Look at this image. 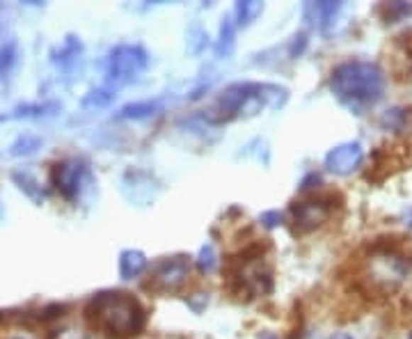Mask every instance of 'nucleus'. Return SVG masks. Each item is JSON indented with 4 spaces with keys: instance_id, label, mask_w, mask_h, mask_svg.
Here are the masks:
<instances>
[{
    "instance_id": "f257e3e1",
    "label": "nucleus",
    "mask_w": 412,
    "mask_h": 339,
    "mask_svg": "<svg viewBox=\"0 0 412 339\" xmlns=\"http://www.w3.org/2000/svg\"><path fill=\"white\" fill-rule=\"evenodd\" d=\"M330 89L341 104L362 113L364 108L378 104L385 94V74L369 60H348L335 67L330 76Z\"/></svg>"
},
{
    "instance_id": "f03ea898",
    "label": "nucleus",
    "mask_w": 412,
    "mask_h": 339,
    "mask_svg": "<svg viewBox=\"0 0 412 339\" xmlns=\"http://www.w3.org/2000/svg\"><path fill=\"white\" fill-rule=\"evenodd\" d=\"M85 316L92 328L117 339L140 335L147 323L145 307L133 296L122 291H104L94 296L85 307Z\"/></svg>"
},
{
    "instance_id": "7ed1b4c3",
    "label": "nucleus",
    "mask_w": 412,
    "mask_h": 339,
    "mask_svg": "<svg viewBox=\"0 0 412 339\" xmlns=\"http://www.w3.org/2000/svg\"><path fill=\"white\" fill-rule=\"evenodd\" d=\"M286 87L268 85V83H234L225 87L218 96L213 111H208L211 122H229L240 115H257L264 108H279L286 101Z\"/></svg>"
},
{
    "instance_id": "20e7f679",
    "label": "nucleus",
    "mask_w": 412,
    "mask_h": 339,
    "mask_svg": "<svg viewBox=\"0 0 412 339\" xmlns=\"http://www.w3.org/2000/svg\"><path fill=\"white\" fill-rule=\"evenodd\" d=\"M229 284H232L234 294H238L240 298L245 296V301L270 291V287H273V273L264 264L259 245L250 248L240 257H234V262L229 264Z\"/></svg>"
},
{
    "instance_id": "39448f33",
    "label": "nucleus",
    "mask_w": 412,
    "mask_h": 339,
    "mask_svg": "<svg viewBox=\"0 0 412 339\" xmlns=\"http://www.w3.org/2000/svg\"><path fill=\"white\" fill-rule=\"evenodd\" d=\"M367 266H369V280L376 287L389 289L391 291V289H396L408 277L412 262L401 250H396V248L378 245L371 252Z\"/></svg>"
},
{
    "instance_id": "423d86ee",
    "label": "nucleus",
    "mask_w": 412,
    "mask_h": 339,
    "mask_svg": "<svg viewBox=\"0 0 412 339\" xmlns=\"http://www.w3.org/2000/svg\"><path fill=\"white\" fill-rule=\"evenodd\" d=\"M149 65V53L140 44H119L108 53L106 76L110 87L124 85L145 72Z\"/></svg>"
},
{
    "instance_id": "0eeeda50",
    "label": "nucleus",
    "mask_w": 412,
    "mask_h": 339,
    "mask_svg": "<svg viewBox=\"0 0 412 339\" xmlns=\"http://www.w3.org/2000/svg\"><path fill=\"white\" fill-rule=\"evenodd\" d=\"M188 277H190V264L186 262V257H167L152 266L145 287L158 294H177L184 289Z\"/></svg>"
},
{
    "instance_id": "6e6552de",
    "label": "nucleus",
    "mask_w": 412,
    "mask_h": 339,
    "mask_svg": "<svg viewBox=\"0 0 412 339\" xmlns=\"http://www.w3.org/2000/svg\"><path fill=\"white\" fill-rule=\"evenodd\" d=\"M89 179V167L83 158H67L53 167V184L67 199H76Z\"/></svg>"
},
{
    "instance_id": "1a4fd4ad",
    "label": "nucleus",
    "mask_w": 412,
    "mask_h": 339,
    "mask_svg": "<svg viewBox=\"0 0 412 339\" xmlns=\"http://www.w3.org/2000/svg\"><path fill=\"white\" fill-rule=\"evenodd\" d=\"M122 193L130 204L147 206L158 197L160 184L154 174L145 172V170H128L122 177Z\"/></svg>"
},
{
    "instance_id": "9d476101",
    "label": "nucleus",
    "mask_w": 412,
    "mask_h": 339,
    "mask_svg": "<svg viewBox=\"0 0 412 339\" xmlns=\"http://www.w3.org/2000/svg\"><path fill=\"white\" fill-rule=\"evenodd\" d=\"M330 213H333V206H330L325 199H307V202H298L294 206V225L298 234H307L311 229H316L323 225Z\"/></svg>"
},
{
    "instance_id": "9b49d317",
    "label": "nucleus",
    "mask_w": 412,
    "mask_h": 339,
    "mask_svg": "<svg viewBox=\"0 0 412 339\" xmlns=\"http://www.w3.org/2000/svg\"><path fill=\"white\" fill-rule=\"evenodd\" d=\"M362 158H364V152H362L360 143H344V145L333 147L328 152L325 167L339 177H346V174H353L362 165Z\"/></svg>"
},
{
    "instance_id": "f8f14e48",
    "label": "nucleus",
    "mask_w": 412,
    "mask_h": 339,
    "mask_svg": "<svg viewBox=\"0 0 412 339\" xmlns=\"http://www.w3.org/2000/svg\"><path fill=\"white\" fill-rule=\"evenodd\" d=\"M344 7L341 3H333V0H325V3H307L303 7L305 21L311 23L318 30H328L335 23V18L339 14V9Z\"/></svg>"
},
{
    "instance_id": "ddd939ff",
    "label": "nucleus",
    "mask_w": 412,
    "mask_h": 339,
    "mask_svg": "<svg viewBox=\"0 0 412 339\" xmlns=\"http://www.w3.org/2000/svg\"><path fill=\"white\" fill-rule=\"evenodd\" d=\"M147 268V257L140 250H124L119 255V275L122 280H133Z\"/></svg>"
},
{
    "instance_id": "4468645a",
    "label": "nucleus",
    "mask_w": 412,
    "mask_h": 339,
    "mask_svg": "<svg viewBox=\"0 0 412 339\" xmlns=\"http://www.w3.org/2000/svg\"><path fill=\"white\" fill-rule=\"evenodd\" d=\"M160 111H163V101H160V99H154V101L128 104V106H124L122 111L117 113V117L119 119H145V117L158 115Z\"/></svg>"
},
{
    "instance_id": "2eb2a0df",
    "label": "nucleus",
    "mask_w": 412,
    "mask_h": 339,
    "mask_svg": "<svg viewBox=\"0 0 412 339\" xmlns=\"http://www.w3.org/2000/svg\"><path fill=\"white\" fill-rule=\"evenodd\" d=\"M234 39H236L234 18L227 16V18H223V26H220V37H218V44H216V55L218 57H227L229 53H232L234 51Z\"/></svg>"
},
{
    "instance_id": "dca6fc26",
    "label": "nucleus",
    "mask_w": 412,
    "mask_h": 339,
    "mask_svg": "<svg viewBox=\"0 0 412 339\" xmlns=\"http://www.w3.org/2000/svg\"><path fill=\"white\" fill-rule=\"evenodd\" d=\"M264 12V3H257V0H243V3H236L234 7V18L238 26H250L255 23L257 18Z\"/></svg>"
},
{
    "instance_id": "f3484780",
    "label": "nucleus",
    "mask_w": 412,
    "mask_h": 339,
    "mask_svg": "<svg viewBox=\"0 0 412 339\" xmlns=\"http://www.w3.org/2000/svg\"><path fill=\"white\" fill-rule=\"evenodd\" d=\"M14 179V184L21 188V191L30 197V199H35V202L42 204L44 202V191H42V186H39L37 179L30 174V172H14L12 174Z\"/></svg>"
},
{
    "instance_id": "a211bd4d",
    "label": "nucleus",
    "mask_w": 412,
    "mask_h": 339,
    "mask_svg": "<svg viewBox=\"0 0 412 339\" xmlns=\"http://www.w3.org/2000/svg\"><path fill=\"white\" fill-rule=\"evenodd\" d=\"M39 147H42V138H39V135L23 133L21 138H16V140L12 143V147H9V152H12L14 156H30V154H35Z\"/></svg>"
},
{
    "instance_id": "6ab92c4d",
    "label": "nucleus",
    "mask_w": 412,
    "mask_h": 339,
    "mask_svg": "<svg viewBox=\"0 0 412 339\" xmlns=\"http://www.w3.org/2000/svg\"><path fill=\"white\" fill-rule=\"evenodd\" d=\"M115 99V87H99V89H92L85 99H83V106L85 108H104L108 106L110 101Z\"/></svg>"
},
{
    "instance_id": "aec40b11",
    "label": "nucleus",
    "mask_w": 412,
    "mask_h": 339,
    "mask_svg": "<svg viewBox=\"0 0 412 339\" xmlns=\"http://www.w3.org/2000/svg\"><path fill=\"white\" fill-rule=\"evenodd\" d=\"M408 113L410 111H406V108H391V111L383 115V126L389 128V131L401 133L408 124Z\"/></svg>"
},
{
    "instance_id": "412c9836",
    "label": "nucleus",
    "mask_w": 412,
    "mask_h": 339,
    "mask_svg": "<svg viewBox=\"0 0 412 339\" xmlns=\"http://www.w3.org/2000/svg\"><path fill=\"white\" fill-rule=\"evenodd\" d=\"M197 266L202 273H213L216 266H218V255H216V248L213 245H204L202 250L197 255Z\"/></svg>"
},
{
    "instance_id": "4be33fe9",
    "label": "nucleus",
    "mask_w": 412,
    "mask_h": 339,
    "mask_svg": "<svg viewBox=\"0 0 412 339\" xmlns=\"http://www.w3.org/2000/svg\"><path fill=\"white\" fill-rule=\"evenodd\" d=\"M16 65V44L7 42L0 46V78L5 74H9V69Z\"/></svg>"
},
{
    "instance_id": "5701e85b",
    "label": "nucleus",
    "mask_w": 412,
    "mask_h": 339,
    "mask_svg": "<svg viewBox=\"0 0 412 339\" xmlns=\"http://www.w3.org/2000/svg\"><path fill=\"white\" fill-rule=\"evenodd\" d=\"M259 221H261V225H264V227L273 229V227H277V225H282L284 216L279 213V211H264V213H261Z\"/></svg>"
},
{
    "instance_id": "b1692460",
    "label": "nucleus",
    "mask_w": 412,
    "mask_h": 339,
    "mask_svg": "<svg viewBox=\"0 0 412 339\" xmlns=\"http://www.w3.org/2000/svg\"><path fill=\"white\" fill-rule=\"evenodd\" d=\"M330 339H353L350 335H335V337H330Z\"/></svg>"
},
{
    "instance_id": "393cba45",
    "label": "nucleus",
    "mask_w": 412,
    "mask_h": 339,
    "mask_svg": "<svg viewBox=\"0 0 412 339\" xmlns=\"http://www.w3.org/2000/svg\"><path fill=\"white\" fill-rule=\"evenodd\" d=\"M259 339H277L275 335H270V333H266V335H261Z\"/></svg>"
},
{
    "instance_id": "a878e982",
    "label": "nucleus",
    "mask_w": 412,
    "mask_h": 339,
    "mask_svg": "<svg viewBox=\"0 0 412 339\" xmlns=\"http://www.w3.org/2000/svg\"><path fill=\"white\" fill-rule=\"evenodd\" d=\"M3 216H5V211H3V204H0V221H3Z\"/></svg>"
},
{
    "instance_id": "bb28decb",
    "label": "nucleus",
    "mask_w": 412,
    "mask_h": 339,
    "mask_svg": "<svg viewBox=\"0 0 412 339\" xmlns=\"http://www.w3.org/2000/svg\"><path fill=\"white\" fill-rule=\"evenodd\" d=\"M410 225H412V209H410Z\"/></svg>"
},
{
    "instance_id": "cd10ccee",
    "label": "nucleus",
    "mask_w": 412,
    "mask_h": 339,
    "mask_svg": "<svg viewBox=\"0 0 412 339\" xmlns=\"http://www.w3.org/2000/svg\"><path fill=\"white\" fill-rule=\"evenodd\" d=\"M14 339H21V337H14Z\"/></svg>"
},
{
    "instance_id": "c85d7f7f",
    "label": "nucleus",
    "mask_w": 412,
    "mask_h": 339,
    "mask_svg": "<svg viewBox=\"0 0 412 339\" xmlns=\"http://www.w3.org/2000/svg\"><path fill=\"white\" fill-rule=\"evenodd\" d=\"M410 339H412V335H410Z\"/></svg>"
}]
</instances>
